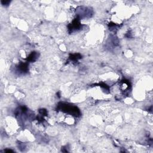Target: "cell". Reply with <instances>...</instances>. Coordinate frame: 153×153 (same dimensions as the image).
<instances>
[{"instance_id":"obj_1","label":"cell","mask_w":153,"mask_h":153,"mask_svg":"<svg viewBox=\"0 0 153 153\" xmlns=\"http://www.w3.org/2000/svg\"><path fill=\"white\" fill-rule=\"evenodd\" d=\"M60 109H62L63 111L70 114L72 115H75L76 117L80 115L79 109L77 107L70 106L67 105V104H62V105H60Z\"/></svg>"},{"instance_id":"obj_2","label":"cell","mask_w":153,"mask_h":153,"mask_svg":"<svg viewBox=\"0 0 153 153\" xmlns=\"http://www.w3.org/2000/svg\"><path fill=\"white\" fill-rule=\"evenodd\" d=\"M36 58H37V54L35 52H33L32 53H31L29 55V56L28 58V61L29 60V61H35L36 59Z\"/></svg>"}]
</instances>
